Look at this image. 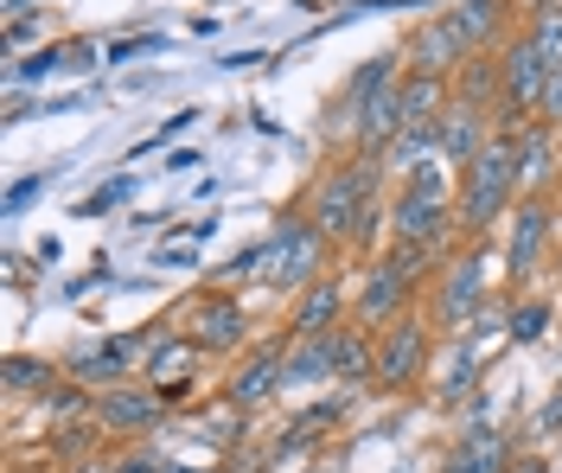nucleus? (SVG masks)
<instances>
[{"label":"nucleus","mask_w":562,"mask_h":473,"mask_svg":"<svg viewBox=\"0 0 562 473\" xmlns=\"http://www.w3.org/2000/svg\"><path fill=\"white\" fill-rule=\"evenodd\" d=\"M378 192H384V154H333L326 160V173L314 180L307 192V218L339 244V250H371V237H378V218H384V205H378Z\"/></svg>","instance_id":"f257e3e1"},{"label":"nucleus","mask_w":562,"mask_h":473,"mask_svg":"<svg viewBox=\"0 0 562 473\" xmlns=\"http://www.w3.org/2000/svg\"><path fill=\"white\" fill-rule=\"evenodd\" d=\"M525 185H518V135L498 128L473 167L454 180V237L460 244H492V230H505L512 212H518Z\"/></svg>","instance_id":"f03ea898"},{"label":"nucleus","mask_w":562,"mask_h":473,"mask_svg":"<svg viewBox=\"0 0 562 473\" xmlns=\"http://www.w3.org/2000/svg\"><path fill=\"white\" fill-rule=\"evenodd\" d=\"M333 256H339V244H333L307 212H294V218H281L276 237L262 244V282L276 294H301V289H314L319 275H333Z\"/></svg>","instance_id":"7ed1b4c3"},{"label":"nucleus","mask_w":562,"mask_h":473,"mask_svg":"<svg viewBox=\"0 0 562 473\" xmlns=\"http://www.w3.org/2000/svg\"><path fill=\"white\" fill-rule=\"evenodd\" d=\"M486 314V244H467L454 262L435 269L428 282V320L441 333H467Z\"/></svg>","instance_id":"20e7f679"},{"label":"nucleus","mask_w":562,"mask_h":473,"mask_svg":"<svg viewBox=\"0 0 562 473\" xmlns=\"http://www.w3.org/2000/svg\"><path fill=\"white\" fill-rule=\"evenodd\" d=\"M179 333L205 352V359H237L249 346V307L237 289H199L179 307Z\"/></svg>","instance_id":"39448f33"},{"label":"nucleus","mask_w":562,"mask_h":473,"mask_svg":"<svg viewBox=\"0 0 562 473\" xmlns=\"http://www.w3.org/2000/svg\"><path fill=\"white\" fill-rule=\"evenodd\" d=\"M557 218L562 199H518V212L505 224V289L537 282V269L550 262V244H557Z\"/></svg>","instance_id":"423d86ee"},{"label":"nucleus","mask_w":562,"mask_h":473,"mask_svg":"<svg viewBox=\"0 0 562 473\" xmlns=\"http://www.w3.org/2000/svg\"><path fill=\"white\" fill-rule=\"evenodd\" d=\"M435 371V320L428 314H403L396 327L378 333V391H416Z\"/></svg>","instance_id":"0eeeda50"},{"label":"nucleus","mask_w":562,"mask_h":473,"mask_svg":"<svg viewBox=\"0 0 562 473\" xmlns=\"http://www.w3.org/2000/svg\"><path fill=\"white\" fill-rule=\"evenodd\" d=\"M154 339H160V333H109V339H83V346H70L58 364H65L70 384H83V391H115V384H128V371L140 364V352H154Z\"/></svg>","instance_id":"6e6552de"},{"label":"nucleus","mask_w":562,"mask_h":473,"mask_svg":"<svg viewBox=\"0 0 562 473\" xmlns=\"http://www.w3.org/2000/svg\"><path fill=\"white\" fill-rule=\"evenodd\" d=\"M498 71H505V97H498V128H525L543 110V83H550V65L537 58V45L525 38V26L498 45Z\"/></svg>","instance_id":"1a4fd4ad"},{"label":"nucleus","mask_w":562,"mask_h":473,"mask_svg":"<svg viewBox=\"0 0 562 473\" xmlns=\"http://www.w3.org/2000/svg\"><path fill=\"white\" fill-rule=\"evenodd\" d=\"M390 83H403V71H396V52H384V58H371V65H358V71L339 83V97L326 103V142L346 147L358 142V122H364V110L384 97Z\"/></svg>","instance_id":"9d476101"},{"label":"nucleus","mask_w":562,"mask_h":473,"mask_svg":"<svg viewBox=\"0 0 562 473\" xmlns=\"http://www.w3.org/2000/svg\"><path fill=\"white\" fill-rule=\"evenodd\" d=\"M454 237V192H422L403 185L390 199V244H422V250H441Z\"/></svg>","instance_id":"9b49d317"},{"label":"nucleus","mask_w":562,"mask_h":473,"mask_svg":"<svg viewBox=\"0 0 562 473\" xmlns=\"http://www.w3.org/2000/svg\"><path fill=\"white\" fill-rule=\"evenodd\" d=\"M403 314H416V282H409L390 256H378V262L364 269L358 294H351V320L364 333H384V327H396Z\"/></svg>","instance_id":"f8f14e48"},{"label":"nucleus","mask_w":562,"mask_h":473,"mask_svg":"<svg viewBox=\"0 0 562 473\" xmlns=\"http://www.w3.org/2000/svg\"><path fill=\"white\" fill-rule=\"evenodd\" d=\"M467 58H473V45H467L454 13H428L416 33H409V45H403V71L441 77V83H454V71L467 65Z\"/></svg>","instance_id":"ddd939ff"},{"label":"nucleus","mask_w":562,"mask_h":473,"mask_svg":"<svg viewBox=\"0 0 562 473\" xmlns=\"http://www.w3.org/2000/svg\"><path fill=\"white\" fill-rule=\"evenodd\" d=\"M518 135V185L525 199H562V135L550 122H525Z\"/></svg>","instance_id":"4468645a"},{"label":"nucleus","mask_w":562,"mask_h":473,"mask_svg":"<svg viewBox=\"0 0 562 473\" xmlns=\"http://www.w3.org/2000/svg\"><path fill=\"white\" fill-rule=\"evenodd\" d=\"M281 352H288V339L276 346H249V359L231 364V378H224V403H237V409H262V403H276L288 391V378H281Z\"/></svg>","instance_id":"2eb2a0df"},{"label":"nucleus","mask_w":562,"mask_h":473,"mask_svg":"<svg viewBox=\"0 0 562 473\" xmlns=\"http://www.w3.org/2000/svg\"><path fill=\"white\" fill-rule=\"evenodd\" d=\"M160 391H147V384H115V391H97V423H103V436L115 441H135V436H154L160 429Z\"/></svg>","instance_id":"dca6fc26"},{"label":"nucleus","mask_w":562,"mask_h":473,"mask_svg":"<svg viewBox=\"0 0 562 473\" xmlns=\"http://www.w3.org/2000/svg\"><path fill=\"white\" fill-rule=\"evenodd\" d=\"M346 327V282L339 275H319L314 289L294 294L288 307V339H333Z\"/></svg>","instance_id":"f3484780"},{"label":"nucleus","mask_w":562,"mask_h":473,"mask_svg":"<svg viewBox=\"0 0 562 473\" xmlns=\"http://www.w3.org/2000/svg\"><path fill=\"white\" fill-rule=\"evenodd\" d=\"M435 135H441V160H448L454 173H467V167H473V154L498 135V115L473 110V103H460V97H454V103L441 110V122H435Z\"/></svg>","instance_id":"a211bd4d"},{"label":"nucleus","mask_w":562,"mask_h":473,"mask_svg":"<svg viewBox=\"0 0 562 473\" xmlns=\"http://www.w3.org/2000/svg\"><path fill=\"white\" fill-rule=\"evenodd\" d=\"M518 468V436L505 429H460V441L441 454V473H512Z\"/></svg>","instance_id":"6ab92c4d"},{"label":"nucleus","mask_w":562,"mask_h":473,"mask_svg":"<svg viewBox=\"0 0 562 473\" xmlns=\"http://www.w3.org/2000/svg\"><path fill=\"white\" fill-rule=\"evenodd\" d=\"M454 20H460V33H467L473 52H498L505 38L525 26L518 20V0H454Z\"/></svg>","instance_id":"aec40b11"},{"label":"nucleus","mask_w":562,"mask_h":473,"mask_svg":"<svg viewBox=\"0 0 562 473\" xmlns=\"http://www.w3.org/2000/svg\"><path fill=\"white\" fill-rule=\"evenodd\" d=\"M199 359H205V352H199V346L173 327V333H160V339H154V352H147V364H140V371H147V384H154L160 397H179Z\"/></svg>","instance_id":"412c9836"},{"label":"nucleus","mask_w":562,"mask_h":473,"mask_svg":"<svg viewBox=\"0 0 562 473\" xmlns=\"http://www.w3.org/2000/svg\"><path fill=\"white\" fill-rule=\"evenodd\" d=\"M326 346H333V378H339V384L358 391V384H371V378H378V333H364L358 320H346Z\"/></svg>","instance_id":"4be33fe9"},{"label":"nucleus","mask_w":562,"mask_h":473,"mask_svg":"<svg viewBox=\"0 0 562 473\" xmlns=\"http://www.w3.org/2000/svg\"><path fill=\"white\" fill-rule=\"evenodd\" d=\"M454 97L473 103V110L498 115V97H505V71H498V52H473L467 65L454 71Z\"/></svg>","instance_id":"5701e85b"},{"label":"nucleus","mask_w":562,"mask_h":473,"mask_svg":"<svg viewBox=\"0 0 562 473\" xmlns=\"http://www.w3.org/2000/svg\"><path fill=\"white\" fill-rule=\"evenodd\" d=\"M281 339H288V333H281ZM281 378H288V391L326 384V378H333V346H326V339H288V352H281Z\"/></svg>","instance_id":"b1692460"},{"label":"nucleus","mask_w":562,"mask_h":473,"mask_svg":"<svg viewBox=\"0 0 562 473\" xmlns=\"http://www.w3.org/2000/svg\"><path fill=\"white\" fill-rule=\"evenodd\" d=\"M473 397H480V359L460 346V359L435 378V403H441V409H467Z\"/></svg>","instance_id":"393cba45"},{"label":"nucleus","mask_w":562,"mask_h":473,"mask_svg":"<svg viewBox=\"0 0 562 473\" xmlns=\"http://www.w3.org/2000/svg\"><path fill=\"white\" fill-rule=\"evenodd\" d=\"M58 378H65V364L26 359V352H13V359H7V391H13V397H45Z\"/></svg>","instance_id":"a878e982"},{"label":"nucleus","mask_w":562,"mask_h":473,"mask_svg":"<svg viewBox=\"0 0 562 473\" xmlns=\"http://www.w3.org/2000/svg\"><path fill=\"white\" fill-rule=\"evenodd\" d=\"M525 38L537 45V58L557 71V65H562V0H550V7L525 13Z\"/></svg>","instance_id":"bb28decb"},{"label":"nucleus","mask_w":562,"mask_h":473,"mask_svg":"<svg viewBox=\"0 0 562 473\" xmlns=\"http://www.w3.org/2000/svg\"><path fill=\"white\" fill-rule=\"evenodd\" d=\"M505 320H512V339H518V346H537V339L550 333V320H557V307H550L543 294H530V301H518Z\"/></svg>","instance_id":"cd10ccee"},{"label":"nucleus","mask_w":562,"mask_h":473,"mask_svg":"<svg viewBox=\"0 0 562 473\" xmlns=\"http://www.w3.org/2000/svg\"><path fill=\"white\" fill-rule=\"evenodd\" d=\"M537 122H550L562 135V65L550 71V83H543V110H537Z\"/></svg>","instance_id":"c85d7f7f"},{"label":"nucleus","mask_w":562,"mask_h":473,"mask_svg":"<svg viewBox=\"0 0 562 473\" xmlns=\"http://www.w3.org/2000/svg\"><path fill=\"white\" fill-rule=\"evenodd\" d=\"M224 275H231V282H249V275L262 282V244H249V250H237V262H231Z\"/></svg>","instance_id":"c756f323"},{"label":"nucleus","mask_w":562,"mask_h":473,"mask_svg":"<svg viewBox=\"0 0 562 473\" xmlns=\"http://www.w3.org/2000/svg\"><path fill=\"white\" fill-rule=\"evenodd\" d=\"M537 436H562V384L543 397V409H537Z\"/></svg>","instance_id":"7c9ffc66"},{"label":"nucleus","mask_w":562,"mask_h":473,"mask_svg":"<svg viewBox=\"0 0 562 473\" xmlns=\"http://www.w3.org/2000/svg\"><path fill=\"white\" fill-rule=\"evenodd\" d=\"M45 180H52V173H33V180H20L13 192H7V212H26V205H33L38 192H45Z\"/></svg>","instance_id":"2f4dec72"},{"label":"nucleus","mask_w":562,"mask_h":473,"mask_svg":"<svg viewBox=\"0 0 562 473\" xmlns=\"http://www.w3.org/2000/svg\"><path fill=\"white\" fill-rule=\"evenodd\" d=\"M128 199V180H115L109 192H97V199H83V218H97V212H109V205H122Z\"/></svg>","instance_id":"473e14b6"},{"label":"nucleus","mask_w":562,"mask_h":473,"mask_svg":"<svg viewBox=\"0 0 562 473\" xmlns=\"http://www.w3.org/2000/svg\"><path fill=\"white\" fill-rule=\"evenodd\" d=\"M115 473H167V461H154L147 448H135V454H122V461H115Z\"/></svg>","instance_id":"72a5a7b5"},{"label":"nucleus","mask_w":562,"mask_h":473,"mask_svg":"<svg viewBox=\"0 0 562 473\" xmlns=\"http://www.w3.org/2000/svg\"><path fill=\"white\" fill-rule=\"evenodd\" d=\"M512 473H543V461H537V454H530V461H518V468Z\"/></svg>","instance_id":"f704fd0d"},{"label":"nucleus","mask_w":562,"mask_h":473,"mask_svg":"<svg viewBox=\"0 0 562 473\" xmlns=\"http://www.w3.org/2000/svg\"><path fill=\"white\" fill-rule=\"evenodd\" d=\"M70 473H115V468H97V461H83V468H70Z\"/></svg>","instance_id":"c9c22d12"}]
</instances>
